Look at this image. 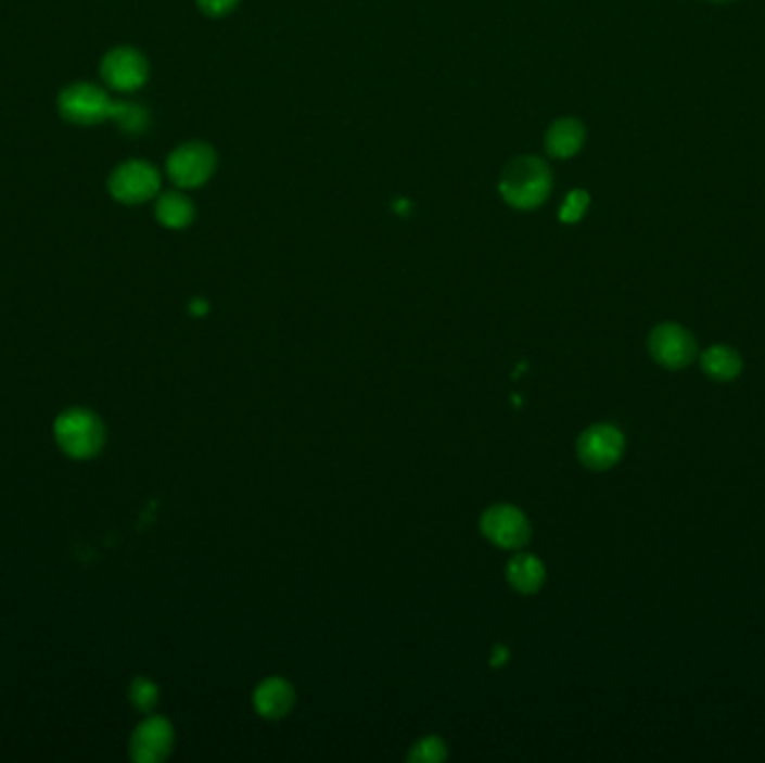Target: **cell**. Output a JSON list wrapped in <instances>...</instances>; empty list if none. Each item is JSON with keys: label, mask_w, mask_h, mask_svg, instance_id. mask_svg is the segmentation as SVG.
I'll use <instances>...</instances> for the list:
<instances>
[{"label": "cell", "mask_w": 765, "mask_h": 763, "mask_svg": "<svg viewBox=\"0 0 765 763\" xmlns=\"http://www.w3.org/2000/svg\"><path fill=\"white\" fill-rule=\"evenodd\" d=\"M553 189V173L544 160L526 155L510 162L499 179V193L506 204L520 211L537 208L549 200Z\"/></svg>", "instance_id": "1"}, {"label": "cell", "mask_w": 765, "mask_h": 763, "mask_svg": "<svg viewBox=\"0 0 765 763\" xmlns=\"http://www.w3.org/2000/svg\"><path fill=\"white\" fill-rule=\"evenodd\" d=\"M54 440L67 457L90 459L105 446V425L86 408H69L54 423Z\"/></svg>", "instance_id": "2"}, {"label": "cell", "mask_w": 765, "mask_h": 763, "mask_svg": "<svg viewBox=\"0 0 765 763\" xmlns=\"http://www.w3.org/2000/svg\"><path fill=\"white\" fill-rule=\"evenodd\" d=\"M647 349L655 366H661L663 370H670V372L689 368L699 356V343L694 334L678 322L655 325L649 332Z\"/></svg>", "instance_id": "3"}, {"label": "cell", "mask_w": 765, "mask_h": 763, "mask_svg": "<svg viewBox=\"0 0 765 763\" xmlns=\"http://www.w3.org/2000/svg\"><path fill=\"white\" fill-rule=\"evenodd\" d=\"M115 101L94 84H72L59 94V113L75 126H97L113 119Z\"/></svg>", "instance_id": "4"}, {"label": "cell", "mask_w": 765, "mask_h": 763, "mask_svg": "<svg viewBox=\"0 0 765 763\" xmlns=\"http://www.w3.org/2000/svg\"><path fill=\"white\" fill-rule=\"evenodd\" d=\"M217 155L202 141H189L177 147L166 160V173L177 189H200L213 177Z\"/></svg>", "instance_id": "5"}, {"label": "cell", "mask_w": 765, "mask_h": 763, "mask_svg": "<svg viewBox=\"0 0 765 763\" xmlns=\"http://www.w3.org/2000/svg\"><path fill=\"white\" fill-rule=\"evenodd\" d=\"M162 187V175L160 170L143 162V160H130L119 164L111 179H107V191L111 195L128 206H137L153 200L160 193Z\"/></svg>", "instance_id": "6"}, {"label": "cell", "mask_w": 765, "mask_h": 763, "mask_svg": "<svg viewBox=\"0 0 765 763\" xmlns=\"http://www.w3.org/2000/svg\"><path fill=\"white\" fill-rule=\"evenodd\" d=\"M627 448L625 434L611 423H596L579 434L577 459L591 470H609L623 459Z\"/></svg>", "instance_id": "7"}, {"label": "cell", "mask_w": 765, "mask_h": 763, "mask_svg": "<svg viewBox=\"0 0 765 763\" xmlns=\"http://www.w3.org/2000/svg\"><path fill=\"white\" fill-rule=\"evenodd\" d=\"M149 61L135 48H115L101 61V77L107 88L135 92L149 81Z\"/></svg>", "instance_id": "8"}, {"label": "cell", "mask_w": 765, "mask_h": 763, "mask_svg": "<svg viewBox=\"0 0 765 763\" xmlns=\"http://www.w3.org/2000/svg\"><path fill=\"white\" fill-rule=\"evenodd\" d=\"M484 535L499 549H522L531 539V524L515 506L499 504L488 508L482 518Z\"/></svg>", "instance_id": "9"}, {"label": "cell", "mask_w": 765, "mask_h": 763, "mask_svg": "<svg viewBox=\"0 0 765 763\" xmlns=\"http://www.w3.org/2000/svg\"><path fill=\"white\" fill-rule=\"evenodd\" d=\"M175 746V730L168 719L149 716L141 721L130 739V754L139 763H160Z\"/></svg>", "instance_id": "10"}, {"label": "cell", "mask_w": 765, "mask_h": 763, "mask_svg": "<svg viewBox=\"0 0 765 763\" xmlns=\"http://www.w3.org/2000/svg\"><path fill=\"white\" fill-rule=\"evenodd\" d=\"M701 370L716 383H732L743 372V356L732 345H712L699 354Z\"/></svg>", "instance_id": "11"}, {"label": "cell", "mask_w": 765, "mask_h": 763, "mask_svg": "<svg viewBox=\"0 0 765 763\" xmlns=\"http://www.w3.org/2000/svg\"><path fill=\"white\" fill-rule=\"evenodd\" d=\"M296 703V692L284 678H267L253 695V705L265 719H282Z\"/></svg>", "instance_id": "12"}, {"label": "cell", "mask_w": 765, "mask_h": 763, "mask_svg": "<svg viewBox=\"0 0 765 763\" xmlns=\"http://www.w3.org/2000/svg\"><path fill=\"white\" fill-rule=\"evenodd\" d=\"M582 143H585V126L571 117L558 119L546 132V151L556 160L573 157L579 153Z\"/></svg>", "instance_id": "13"}, {"label": "cell", "mask_w": 765, "mask_h": 763, "mask_svg": "<svg viewBox=\"0 0 765 763\" xmlns=\"http://www.w3.org/2000/svg\"><path fill=\"white\" fill-rule=\"evenodd\" d=\"M155 215L160 225L177 231V229H187L195 220V206L184 193L170 191L157 198Z\"/></svg>", "instance_id": "14"}, {"label": "cell", "mask_w": 765, "mask_h": 763, "mask_svg": "<svg viewBox=\"0 0 765 763\" xmlns=\"http://www.w3.org/2000/svg\"><path fill=\"white\" fill-rule=\"evenodd\" d=\"M506 575H508V583L522 594L539 592L546 580L544 564L531 554H518L513 560H510Z\"/></svg>", "instance_id": "15"}, {"label": "cell", "mask_w": 765, "mask_h": 763, "mask_svg": "<svg viewBox=\"0 0 765 763\" xmlns=\"http://www.w3.org/2000/svg\"><path fill=\"white\" fill-rule=\"evenodd\" d=\"M113 119L122 126V130L126 132H143L145 126H149V113H145V107L137 105V103H117L115 101V111H113Z\"/></svg>", "instance_id": "16"}, {"label": "cell", "mask_w": 765, "mask_h": 763, "mask_svg": "<svg viewBox=\"0 0 765 763\" xmlns=\"http://www.w3.org/2000/svg\"><path fill=\"white\" fill-rule=\"evenodd\" d=\"M130 703L139 710V712H153L155 705L160 703V687L151 681V678H135L130 685Z\"/></svg>", "instance_id": "17"}, {"label": "cell", "mask_w": 765, "mask_h": 763, "mask_svg": "<svg viewBox=\"0 0 765 763\" xmlns=\"http://www.w3.org/2000/svg\"><path fill=\"white\" fill-rule=\"evenodd\" d=\"M448 754L446 743L439 737H425L421 739L412 752H410V761H419V763H439L444 761Z\"/></svg>", "instance_id": "18"}, {"label": "cell", "mask_w": 765, "mask_h": 763, "mask_svg": "<svg viewBox=\"0 0 765 763\" xmlns=\"http://www.w3.org/2000/svg\"><path fill=\"white\" fill-rule=\"evenodd\" d=\"M589 208V193L587 191H571L564 200V204L560 206V220L566 222V225H573V222H579L582 217H585Z\"/></svg>", "instance_id": "19"}, {"label": "cell", "mask_w": 765, "mask_h": 763, "mask_svg": "<svg viewBox=\"0 0 765 763\" xmlns=\"http://www.w3.org/2000/svg\"><path fill=\"white\" fill-rule=\"evenodd\" d=\"M240 0H197V8L208 18H222L238 8Z\"/></svg>", "instance_id": "20"}, {"label": "cell", "mask_w": 765, "mask_h": 763, "mask_svg": "<svg viewBox=\"0 0 765 763\" xmlns=\"http://www.w3.org/2000/svg\"><path fill=\"white\" fill-rule=\"evenodd\" d=\"M506 661H508V649H497L495 657L490 659L493 665H499V663H506Z\"/></svg>", "instance_id": "21"}, {"label": "cell", "mask_w": 765, "mask_h": 763, "mask_svg": "<svg viewBox=\"0 0 765 763\" xmlns=\"http://www.w3.org/2000/svg\"><path fill=\"white\" fill-rule=\"evenodd\" d=\"M191 311H193L195 316H202V314H206V303H204V301H195V303L191 305Z\"/></svg>", "instance_id": "22"}, {"label": "cell", "mask_w": 765, "mask_h": 763, "mask_svg": "<svg viewBox=\"0 0 765 763\" xmlns=\"http://www.w3.org/2000/svg\"><path fill=\"white\" fill-rule=\"evenodd\" d=\"M714 3H725V0H714Z\"/></svg>", "instance_id": "23"}]
</instances>
